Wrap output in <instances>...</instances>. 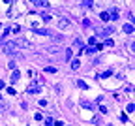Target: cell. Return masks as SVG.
<instances>
[{
  "mask_svg": "<svg viewBox=\"0 0 135 126\" xmlns=\"http://www.w3.org/2000/svg\"><path fill=\"white\" fill-rule=\"evenodd\" d=\"M43 120H45V126H53V124H55V120H53L51 117L49 119H43Z\"/></svg>",
  "mask_w": 135,
  "mask_h": 126,
  "instance_id": "19",
  "label": "cell"
},
{
  "mask_svg": "<svg viewBox=\"0 0 135 126\" xmlns=\"http://www.w3.org/2000/svg\"><path fill=\"white\" fill-rule=\"evenodd\" d=\"M79 68H81V62H79V59H73V60H71V70H73V72H77Z\"/></svg>",
  "mask_w": 135,
  "mask_h": 126,
  "instance_id": "7",
  "label": "cell"
},
{
  "mask_svg": "<svg viewBox=\"0 0 135 126\" xmlns=\"http://www.w3.org/2000/svg\"><path fill=\"white\" fill-rule=\"evenodd\" d=\"M107 15H109V19H113V21H116V19H118V9H116V8L109 9V13H107Z\"/></svg>",
  "mask_w": 135,
  "mask_h": 126,
  "instance_id": "5",
  "label": "cell"
},
{
  "mask_svg": "<svg viewBox=\"0 0 135 126\" xmlns=\"http://www.w3.org/2000/svg\"><path fill=\"white\" fill-rule=\"evenodd\" d=\"M96 49H94V47H86V49H85V53H86V55H92V53H94Z\"/></svg>",
  "mask_w": 135,
  "mask_h": 126,
  "instance_id": "22",
  "label": "cell"
},
{
  "mask_svg": "<svg viewBox=\"0 0 135 126\" xmlns=\"http://www.w3.org/2000/svg\"><path fill=\"white\" fill-rule=\"evenodd\" d=\"M4 53L9 57H13L15 53H19V40L17 41H6L4 43Z\"/></svg>",
  "mask_w": 135,
  "mask_h": 126,
  "instance_id": "1",
  "label": "cell"
},
{
  "mask_svg": "<svg viewBox=\"0 0 135 126\" xmlns=\"http://www.w3.org/2000/svg\"><path fill=\"white\" fill-rule=\"evenodd\" d=\"M126 111H128V113H133V111H135V105L131 104V102H129V104L126 105Z\"/></svg>",
  "mask_w": 135,
  "mask_h": 126,
  "instance_id": "13",
  "label": "cell"
},
{
  "mask_svg": "<svg viewBox=\"0 0 135 126\" xmlns=\"http://www.w3.org/2000/svg\"><path fill=\"white\" fill-rule=\"evenodd\" d=\"M11 30H13V32H15V34H19V32H21V26H19V25H15V26H13V28H11Z\"/></svg>",
  "mask_w": 135,
  "mask_h": 126,
  "instance_id": "25",
  "label": "cell"
},
{
  "mask_svg": "<svg viewBox=\"0 0 135 126\" xmlns=\"http://www.w3.org/2000/svg\"><path fill=\"white\" fill-rule=\"evenodd\" d=\"M71 55H73V53H71V49H68V51H66V60H68V62H70V59H71Z\"/></svg>",
  "mask_w": 135,
  "mask_h": 126,
  "instance_id": "23",
  "label": "cell"
},
{
  "mask_svg": "<svg viewBox=\"0 0 135 126\" xmlns=\"http://www.w3.org/2000/svg\"><path fill=\"white\" fill-rule=\"evenodd\" d=\"M45 72H47V74H56L58 70H56V66H47V68H45Z\"/></svg>",
  "mask_w": 135,
  "mask_h": 126,
  "instance_id": "11",
  "label": "cell"
},
{
  "mask_svg": "<svg viewBox=\"0 0 135 126\" xmlns=\"http://www.w3.org/2000/svg\"><path fill=\"white\" fill-rule=\"evenodd\" d=\"M83 25H85V28L90 26V21H88V19H83Z\"/></svg>",
  "mask_w": 135,
  "mask_h": 126,
  "instance_id": "28",
  "label": "cell"
},
{
  "mask_svg": "<svg viewBox=\"0 0 135 126\" xmlns=\"http://www.w3.org/2000/svg\"><path fill=\"white\" fill-rule=\"evenodd\" d=\"M88 45H90V47H92V45H98V40H96V38H90V40H88Z\"/></svg>",
  "mask_w": 135,
  "mask_h": 126,
  "instance_id": "20",
  "label": "cell"
},
{
  "mask_svg": "<svg viewBox=\"0 0 135 126\" xmlns=\"http://www.w3.org/2000/svg\"><path fill=\"white\" fill-rule=\"evenodd\" d=\"M0 26H2V25H0Z\"/></svg>",
  "mask_w": 135,
  "mask_h": 126,
  "instance_id": "34",
  "label": "cell"
},
{
  "mask_svg": "<svg viewBox=\"0 0 135 126\" xmlns=\"http://www.w3.org/2000/svg\"><path fill=\"white\" fill-rule=\"evenodd\" d=\"M126 92H129V94L133 92V87H131V85H128V87H126Z\"/></svg>",
  "mask_w": 135,
  "mask_h": 126,
  "instance_id": "26",
  "label": "cell"
},
{
  "mask_svg": "<svg viewBox=\"0 0 135 126\" xmlns=\"http://www.w3.org/2000/svg\"><path fill=\"white\" fill-rule=\"evenodd\" d=\"M107 126H111V124H107Z\"/></svg>",
  "mask_w": 135,
  "mask_h": 126,
  "instance_id": "33",
  "label": "cell"
},
{
  "mask_svg": "<svg viewBox=\"0 0 135 126\" xmlns=\"http://www.w3.org/2000/svg\"><path fill=\"white\" fill-rule=\"evenodd\" d=\"M19 79H21V74H19V72H13L11 74V83H17Z\"/></svg>",
  "mask_w": 135,
  "mask_h": 126,
  "instance_id": "10",
  "label": "cell"
},
{
  "mask_svg": "<svg viewBox=\"0 0 135 126\" xmlns=\"http://www.w3.org/2000/svg\"><path fill=\"white\" fill-rule=\"evenodd\" d=\"M58 28H60V30H70V28H71V21H70V19H66V17H60L58 19Z\"/></svg>",
  "mask_w": 135,
  "mask_h": 126,
  "instance_id": "2",
  "label": "cell"
},
{
  "mask_svg": "<svg viewBox=\"0 0 135 126\" xmlns=\"http://www.w3.org/2000/svg\"><path fill=\"white\" fill-rule=\"evenodd\" d=\"M99 19H101V21H109V15H107V11H101V13H99Z\"/></svg>",
  "mask_w": 135,
  "mask_h": 126,
  "instance_id": "14",
  "label": "cell"
},
{
  "mask_svg": "<svg viewBox=\"0 0 135 126\" xmlns=\"http://www.w3.org/2000/svg\"><path fill=\"white\" fill-rule=\"evenodd\" d=\"M6 109H8V107H6V105L2 104V102H0V111H6Z\"/></svg>",
  "mask_w": 135,
  "mask_h": 126,
  "instance_id": "30",
  "label": "cell"
},
{
  "mask_svg": "<svg viewBox=\"0 0 135 126\" xmlns=\"http://www.w3.org/2000/svg\"><path fill=\"white\" fill-rule=\"evenodd\" d=\"M38 104H40L41 107H45V105H47V100H40V102H38Z\"/></svg>",
  "mask_w": 135,
  "mask_h": 126,
  "instance_id": "27",
  "label": "cell"
},
{
  "mask_svg": "<svg viewBox=\"0 0 135 126\" xmlns=\"http://www.w3.org/2000/svg\"><path fill=\"white\" fill-rule=\"evenodd\" d=\"M34 32H36V34H49L47 28H34Z\"/></svg>",
  "mask_w": 135,
  "mask_h": 126,
  "instance_id": "12",
  "label": "cell"
},
{
  "mask_svg": "<svg viewBox=\"0 0 135 126\" xmlns=\"http://www.w3.org/2000/svg\"><path fill=\"white\" fill-rule=\"evenodd\" d=\"M103 45H109V47H111V45H114V41L111 40V38H107V40H105V43H103Z\"/></svg>",
  "mask_w": 135,
  "mask_h": 126,
  "instance_id": "24",
  "label": "cell"
},
{
  "mask_svg": "<svg viewBox=\"0 0 135 126\" xmlns=\"http://www.w3.org/2000/svg\"><path fill=\"white\" fill-rule=\"evenodd\" d=\"M4 87H6V83H4V81H0V89H4Z\"/></svg>",
  "mask_w": 135,
  "mask_h": 126,
  "instance_id": "31",
  "label": "cell"
},
{
  "mask_svg": "<svg viewBox=\"0 0 135 126\" xmlns=\"http://www.w3.org/2000/svg\"><path fill=\"white\" fill-rule=\"evenodd\" d=\"M60 51V47L58 45H53V47H49V53H58Z\"/></svg>",
  "mask_w": 135,
  "mask_h": 126,
  "instance_id": "18",
  "label": "cell"
},
{
  "mask_svg": "<svg viewBox=\"0 0 135 126\" xmlns=\"http://www.w3.org/2000/svg\"><path fill=\"white\" fill-rule=\"evenodd\" d=\"M133 30H135V28H133V25H131V23L124 25V32H126V34H133Z\"/></svg>",
  "mask_w": 135,
  "mask_h": 126,
  "instance_id": "8",
  "label": "cell"
},
{
  "mask_svg": "<svg viewBox=\"0 0 135 126\" xmlns=\"http://www.w3.org/2000/svg\"><path fill=\"white\" fill-rule=\"evenodd\" d=\"M109 75H111V72H103V74L98 75V77H109Z\"/></svg>",
  "mask_w": 135,
  "mask_h": 126,
  "instance_id": "29",
  "label": "cell"
},
{
  "mask_svg": "<svg viewBox=\"0 0 135 126\" xmlns=\"http://www.w3.org/2000/svg\"><path fill=\"white\" fill-rule=\"evenodd\" d=\"M49 36L55 40L56 43H60V41H64V36H60V34H55V32H49Z\"/></svg>",
  "mask_w": 135,
  "mask_h": 126,
  "instance_id": "6",
  "label": "cell"
},
{
  "mask_svg": "<svg viewBox=\"0 0 135 126\" xmlns=\"http://www.w3.org/2000/svg\"><path fill=\"white\" fill-rule=\"evenodd\" d=\"M83 107H86V109H92V107H94V104H90V102L83 100Z\"/></svg>",
  "mask_w": 135,
  "mask_h": 126,
  "instance_id": "16",
  "label": "cell"
},
{
  "mask_svg": "<svg viewBox=\"0 0 135 126\" xmlns=\"http://www.w3.org/2000/svg\"><path fill=\"white\" fill-rule=\"evenodd\" d=\"M43 117H45L43 113H36V115H34V119H36V120H43Z\"/></svg>",
  "mask_w": 135,
  "mask_h": 126,
  "instance_id": "21",
  "label": "cell"
},
{
  "mask_svg": "<svg viewBox=\"0 0 135 126\" xmlns=\"http://www.w3.org/2000/svg\"><path fill=\"white\" fill-rule=\"evenodd\" d=\"M77 87H79V89H88V85H86L85 81H81V79L77 81Z\"/></svg>",
  "mask_w": 135,
  "mask_h": 126,
  "instance_id": "15",
  "label": "cell"
},
{
  "mask_svg": "<svg viewBox=\"0 0 135 126\" xmlns=\"http://www.w3.org/2000/svg\"><path fill=\"white\" fill-rule=\"evenodd\" d=\"M0 45H2V41H0Z\"/></svg>",
  "mask_w": 135,
  "mask_h": 126,
  "instance_id": "32",
  "label": "cell"
},
{
  "mask_svg": "<svg viewBox=\"0 0 135 126\" xmlns=\"http://www.w3.org/2000/svg\"><path fill=\"white\" fill-rule=\"evenodd\" d=\"M73 45H75V47H81V45H83V40H81V38H75Z\"/></svg>",
  "mask_w": 135,
  "mask_h": 126,
  "instance_id": "17",
  "label": "cell"
},
{
  "mask_svg": "<svg viewBox=\"0 0 135 126\" xmlns=\"http://www.w3.org/2000/svg\"><path fill=\"white\" fill-rule=\"evenodd\" d=\"M96 32H98L99 36H109V34L113 32V26H107V28H96Z\"/></svg>",
  "mask_w": 135,
  "mask_h": 126,
  "instance_id": "4",
  "label": "cell"
},
{
  "mask_svg": "<svg viewBox=\"0 0 135 126\" xmlns=\"http://www.w3.org/2000/svg\"><path fill=\"white\" fill-rule=\"evenodd\" d=\"M34 4H36V6H40V8H49V6H51L47 0H38V2H34Z\"/></svg>",
  "mask_w": 135,
  "mask_h": 126,
  "instance_id": "9",
  "label": "cell"
},
{
  "mask_svg": "<svg viewBox=\"0 0 135 126\" xmlns=\"http://www.w3.org/2000/svg\"><path fill=\"white\" fill-rule=\"evenodd\" d=\"M40 90H41V81H32L30 87H28V92L36 94V92H40Z\"/></svg>",
  "mask_w": 135,
  "mask_h": 126,
  "instance_id": "3",
  "label": "cell"
}]
</instances>
